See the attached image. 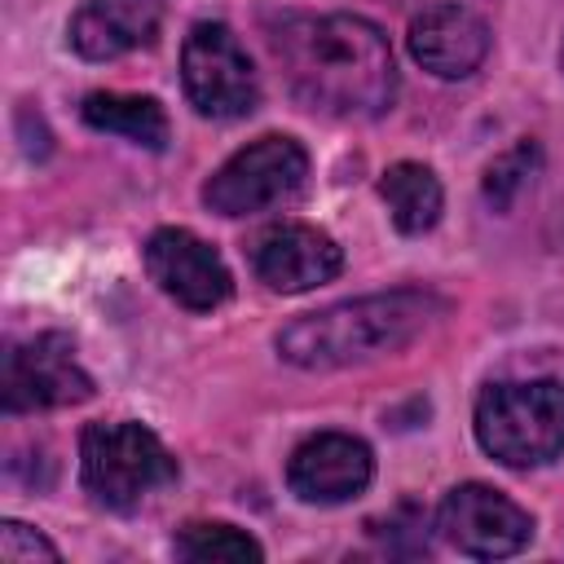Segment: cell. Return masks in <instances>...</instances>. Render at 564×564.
<instances>
[{"instance_id": "cell-15", "label": "cell", "mask_w": 564, "mask_h": 564, "mask_svg": "<svg viewBox=\"0 0 564 564\" xmlns=\"http://www.w3.org/2000/svg\"><path fill=\"white\" fill-rule=\"evenodd\" d=\"M379 194L392 212V225L401 234H427L436 220H441V207H445V194H441V181L432 176V167L423 163H392L379 181Z\"/></svg>"}, {"instance_id": "cell-7", "label": "cell", "mask_w": 564, "mask_h": 564, "mask_svg": "<svg viewBox=\"0 0 564 564\" xmlns=\"http://www.w3.org/2000/svg\"><path fill=\"white\" fill-rule=\"evenodd\" d=\"M93 397V379L75 357V344L57 330L9 344L4 352V410H57Z\"/></svg>"}, {"instance_id": "cell-5", "label": "cell", "mask_w": 564, "mask_h": 564, "mask_svg": "<svg viewBox=\"0 0 564 564\" xmlns=\"http://www.w3.org/2000/svg\"><path fill=\"white\" fill-rule=\"evenodd\" d=\"M308 154L291 137H260L229 154L203 185V203L220 216H251L278 207L304 189Z\"/></svg>"}, {"instance_id": "cell-19", "label": "cell", "mask_w": 564, "mask_h": 564, "mask_svg": "<svg viewBox=\"0 0 564 564\" xmlns=\"http://www.w3.org/2000/svg\"><path fill=\"white\" fill-rule=\"evenodd\" d=\"M560 66H564V48H560Z\"/></svg>"}, {"instance_id": "cell-11", "label": "cell", "mask_w": 564, "mask_h": 564, "mask_svg": "<svg viewBox=\"0 0 564 564\" xmlns=\"http://www.w3.org/2000/svg\"><path fill=\"white\" fill-rule=\"evenodd\" d=\"M370 476H375V454L366 441L348 432H317L304 445H295L286 463L291 494L304 502H322V507L366 494Z\"/></svg>"}, {"instance_id": "cell-18", "label": "cell", "mask_w": 564, "mask_h": 564, "mask_svg": "<svg viewBox=\"0 0 564 564\" xmlns=\"http://www.w3.org/2000/svg\"><path fill=\"white\" fill-rule=\"evenodd\" d=\"M0 555L9 560V564H35V560H62V551L44 538V533H35V529H26L22 520H0Z\"/></svg>"}, {"instance_id": "cell-6", "label": "cell", "mask_w": 564, "mask_h": 564, "mask_svg": "<svg viewBox=\"0 0 564 564\" xmlns=\"http://www.w3.org/2000/svg\"><path fill=\"white\" fill-rule=\"evenodd\" d=\"M181 84L198 115L242 119L260 101L256 66L225 22H198L181 48Z\"/></svg>"}, {"instance_id": "cell-1", "label": "cell", "mask_w": 564, "mask_h": 564, "mask_svg": "<svg viewBox=\"0 0 564 564\" xmlns=\"http://www.w3.org/2000/svg\"><path fill=\"white\" fill-rule=\"evenodd\" d=\"M291 93L335 119H375L397 97V66L383 31L357 13L286 18L269 35Z\"/></svg>"}, {"instance_id": "cell-14", "label": "cell", "mask_w": 564, "mask_h": 564, "mask_svg": "<svg viewBox=\"0 0 564 564\" xmlns=\"http://www.w3.org/2000/svg\"><path fill=\"white\" fill-rule=\"evenodd\" d=\"M84 123L97 128V132H115L132 145H145V150H163L172 128H167V115L154 97H132V93H93L84 97Z\"/></svg>"}, {"instance_id": "cell-2", "label": "cell", "mask_w": 564, "mask_h": 564, "mask_svg": "<svg viewBox=\"0 0 564 564\" xmlns=\"http://www.w3.org/2000/svg\"><path fill=\"white\" fill-rule=\"evenodd\" d=\"M441 313H445V304L432 291L397 286V291L344 300L322 313L295 317L278 335V352H282V361H291L300 370H339V366H357V361L405 348Z\"/></svg>"}, {"instance_id": "cell-3", "label": "cell", "mask_w": 564, "mask_h": 564, "mask_svg": "<svg viewBox=\"0 0 564 564\" xmlns=\"http://www.w3.org/2000/svg\"><path fill=\"white\" fill-rule=\"evenodd\" d=\"M476 441L502 467H542L564 454V383L502 379L476 401Z\"/></svg>"}, {"instance_id": "cell-12", "label": "cell", "mask_w": 564, "mask_h": 564, "mask_svg": "<svg viewBox=\"0 0 564 564\" xmlns=\"http://www.w3.org/2000/svg\"><path fill=\"white\" fill-rule=\"evenodd\" d=\"M410 53L436 79H467L489 53V26L463 4H432L410 22Z\"/></svg>"}, {"instance_id": "cell-9", "label": "cell", "mask_w": 564, "mask_h": 564, "mask_svg": "<svg viewBox=\"0 0 564 564\" xmlns=\"http://www.w3.org/2000/svg\"><path fill=\"white\" fill-rule=\"evenodd\" d=\"M145 273L167 300H176L189 313H212L234 291V278H229L225 260L216 256V247H207L198 234L172 229V225L150 234Z\"/></svg>"}, {"instance_id": "cell-13", "label": "cell", "mask_w": 564, "mask_h": 564, "mask_svg": "<svg viewBox=\"0 0 564 564\" xmlns=\"http://www.w3.org/2000/svg\"><path fill=\"white\" fill-rule=\"evenodd\" d=\"M163 26V0H84L70 18V44L88 62H110L154 44Z\"/></svg>"}, {"instance_id": "cell-17", "label": "cell", "mask_w": 564, "mask_h": 564, "mask_svg": "<svg viewBox=\"0 0 564 564\" xmlns=\"http://www.w3.org/2000/svg\"><path fill=\"white\" fill-rule=\"evenodd\" d=\"M538 167H542V150H538L533 141H516L511 150H502V154L485 167V181H480L485 203H489L494 212H511V203L533 185Z\"/></svg>"}, {"instance_id": "cell-10", "label": "cell", "mask_w": 564, "mask_h": 564, "mask_svg": "<svg viewBox=\"0 0 564 564\" xmlns=\"http://www.w3.org/2000/svg\"><path fill=\"white\" fill-rule=\"evenodd\" d=\"M251 269L269 291L282 295H300L313 291L322 282H330L344 269V251L330 234L300 225V220H282L256 234L251 242Z\"/></svg>"}, {"instance_id": "cell-4", "label": "cell", "mask_w": 564, "mask_h": 564, "mask_svg": "<svg viewBox=\"0 0 564 564\" xmlns=\"http://www.w3.org/2000/svg\"><path fill=\"white\" fill-rule=\"evenodd\" d=\"M79 476L93 502L128 511L176 480V458L141 423H88L79 436Z\"/></svg>"}, {"instance_id": "cell-16", "label": "cell", "mask_w": 564, "mask_h": 564, "mask_svg": "<svg viewBox=\"0 0 564 564\" xmlns=\"http://www.w3.org/2000/svg\"><path fill=\"white\" fill-rule=\"evenodd\" d=\"M176 555L194 560V564H260L264 560V551L251 533H242L234 524H220V520L185 524L176 533Z\"/></svg>"}, {"instance_id": "cell-8", "label": "cell", "mask_w": 564, "mask_h": 564, "mask_svg": "<svg viewBox=\"0 0 564 564\" xmlns=\"http://www.w3.org/2000/svg\"><path fill=\"white\" fill-rule=\"evenodd\" d=\"M436 529L441 538L471 555V560H502L529 546L533 538V516L511 502L507 494L489 489V485H458L445 494L441 511H436Z\"/></svg>"}]
</instances>
